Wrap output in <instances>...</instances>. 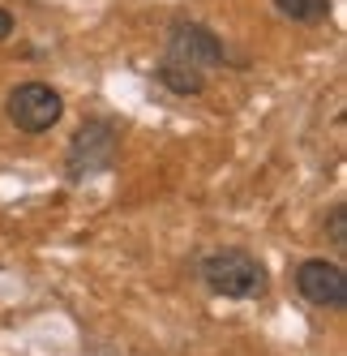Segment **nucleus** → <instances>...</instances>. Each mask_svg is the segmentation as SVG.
Segmentation results:
<instances>
[{"label":"nucleus","mask_w":347,"mask_h":356,"mask_svg":"<svg viewBox=\"0 0 347 356\" xmlns=\"http://www.w3.org/2000/svg\"><path fill=\"white\" fill-rule=\"evenodd\" d=\"M159 82H163L167 90H176V95H202V90H206V73H197V69H189V65H180V60H167V56H163Z\"/></svg>","instance_id":"nucleus-6"},{"label":"nucleus","mask_w":347,"mask_h":356,"mask_svg":"<svg viewBox=\"0 0 347 356\" xmlns=\"http://www.w3.org/2000/svg\"><path fill=\"white\" fill-rule=\"evenodd\" d=\"M120 155V129L112 120H86L78 134H73V146H69V155H65V172H69V181L78 185V181H90V176H103L112 172Z\"/></svg>","instance_id":"nucleus-2"},{"label":"nucleus","mask_w":347,"mask_h":356,"mask_svg":"<svg viewBox=\"0 0 347 356\" xmlns=\"http://www.w3.org/2000/svg\"><path fill=\"white\" fill-rule=\"evenodd\" d=\"M167 60H180L197 73H206L210 65L223 60V43L214 39V31L197 26V22H176L171 39H167Z\"/></svg>","instance_id":"nucleus-5"},{"label":"nucleus","mask_w":347,"mask_h":356,"mask_svg":"<svg viewBox=\"0 0 347 356\" xmlns=\"http://www.w3.org/2000/svg\"><path fill=\"white\" fill-rule=\"evenodd\" d=\"M296 288L309 305H321V309H343L347 305V275L339 262L326 258H305L296 266Z\"/></svg>","instance_id":"nucleus-4"},{"label":"nucleus","mask_w":347,"mask_h":356,"mask_svg":"<svg viewBox=\"0 0 347 356\" xmlns=\"http://www.w3.org/2000/svg\"><path fill=\"white\" fill-rule=\"evenodd\" d=\"M202 279L210 292L228 296V300H253L266 292V266L249 249H214L202 262Z\"/></svg>","instance_id":"nucleus-1"},{"label":"nucleus","mask_w":347,"mask_h":356,"mask_svg":"<svg viewBox=\"0 0 347 356\" xmlns=\"http://www.w3.org/2000/svg\"><path fill=\"white\" fill-rule=\"evenodd\" d=\"M9 35H13V13L0 9V39H9Z\"/></svg>","instance_id":"nucleus-9"},{"label":"nucleus","mask_w":347,"mask_h":356,"mask_svg":"<svg viewBox=\"0 0 347 356\" xmlns=\"http://www.w3.org/2000/svg\"><path fill=\"white\" fill-rule=\"evenodd\" d=\"M5 112H9V120L17 124L22 134H47L65 116V99H60V90H52L47 82H22L9 95Z\"/></svg>","instance_id":"nucleus-3"},{"label":"nucleus","mask_w":347,"mask_h":356,"mask_svg":"<svg viewBox=\"0 0 347 356\" xmlns=\"http://www.w3.org/2000/svg\"><path fill=\"white\" fill-rule=\"evenodd\" d=\"M326 232H330V245L343 253V249H347V207H343V202H339V207L330 211V219H326Z\"/></svg>","instance_id":"nucleus-8"},{"label":"nucleus","mask_w":347,"mask_h":356,"mask_svg":"<svg viewBox=\"0 0 347 356\" xmlns=\"http://www.w3.org/2000/svg\"><path fill=\"white\" fill-rule=\"evenodd\" d=\"M275 9L291 22H321L330 17V0H275Z\"/></svg>","instance_id":"nucleus-7"}]
</instances>
